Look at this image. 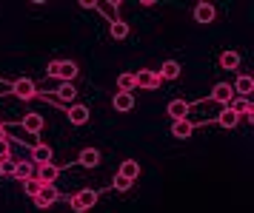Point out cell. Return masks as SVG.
I'll return each instance as SVG.
<instances>
[{"mask_svg":"<svg viewBox=\"0 0 254 213\" xmlns=\"http://www.w3.org/2000/svg\"><path fill=\"white\" fill-rule=\"evenodd\" d=\"M80 74V68H77V63H71V60H63V63H58V74L55 77L63 80V83H71V80Z\"/></svg>","mask_w":254,"mask_h":213,"instance_id":"obj_7","label":"cell"},{"mask_svg":"<svg viewBox=\"0 0 254 213\" xmlns=\"http://www.w3.org/2000/svg\"><path fill=\"white\" fill-rule=\"evenodd\" d=\"M9 157H12V145H9V139L0 134V162H9Z\"/></svg>","mask_w":254,"mask_h":213,"instance_id":"obj_25","label":"cell"},{"mask_svg":"<svg viewBox=\"0 0 254 213\" xmlns=\"http://www.w3.org/2000/svg\"><path fill=\"white\" fill-rule=\"evenodd\" d=\"M77 162H80L83 168H97V165H100V151H97V148H83Z\"/></svg>","mask_w":254,"mask_h":213,"instance_id":"obj_10","label":"cell"},{"mask_svg":"<svg viewBox=\"0 0 254 213\" xmlns=\"http://www.w3.org/2000/svg\"><path fill=\"white\" fill-rule=\"evenodd\" d=\"M58 63H60V60H52V63H49V68H46L49 77H55V74H58Z\"/></svg>","mask_w":254,"mask_h":213,"instance_id":"obj_28","label":"cell"},{"mask_svg":"<svg viewBox=\"0 0 254 213\" xmlns=\"http://www.w3.org/2000/svg\"><path fill=\"white\" fill-rule=\"evenodd\" d=\"M231 94H234V91H231L229 83H217V85H214V91H211V100H217V102H223V105H229V102H231Z\"/></svg>","mask_w":254,"mask_h":213,"instance_id":"obj_17","label":"cell"},{"mask_svg":"<svg viewBox=\"0 0 254 213\" xmlns=\"http://www.w3.org/2000/svg\"><path fill=\"white\" fill-rule=\"evenodd\" d=\"M58 100H63V102H71L74 105V100H77V88L71 85V83H63L58 88Z\"/></svg>","mask_w":254,"mask_h":213,"instance_id":"obj_22","label":"cell"},{"mask_svg":"<svg viewBox=\"0 0 254 213\" xmlns=\"http://www.w3.org/2000/svg\"><path fill=\"white\" fill-rule=\"evenodd\" d=\"M214 14H217V11H214L211 3H197L194 6V20L200 23V26H208V23L214 20Z\"/></svg>","mask_w":254,"mask_h":213,"instance_id":"obj_8","label":"cell"},{"mask_svg":"<svg viewBox=\"0 0 254 213\" xmlns=\"http://www.w3.org/2000/svg\"><path fill=\"white\" fill-rule=\"evenodd\" d=\"M40 188H43V185H40L37 179H29V182H23V191H26V196H32V199H35L37 193H40Z\"/></svg>","mask_w":254,"mask_h":213,"instance_id":"obj_26","label":"cell"},{"mask_svg":"<svg viewBox=\"0 0 254 213\" xmlns=\"http://www.w3.org/2000/svg\"><path fill=\"white\" fill-rule=\"evenodd\" d=\"M94 205H97V191H92V188H83V191H77L71 196V211L74 213L92 211Z\"/></svg>","mask_w":254,"mask_h":213,"instance_id":"obj_1","label":"cell"},{"mask_svg":"<svg viewBox=\"0 0 254 213\" xmlns=\"http://www.w3.org/2000/svg\"><path fill=\"white\" fill-rule=\"evenodd\" d=\"M117 91H120V94H131V91H134V74H131V71H126V74L117 77Z\"/></svg>","mask_w":254,"mask_h":213,"instance_id":"obj_21","label":"cell"},{"mask_svg":"<svg viewBox=\"0 0 254 213\" xmlns=\"http://www.w3.org/2000/svg\"><path fill=\"white\" fill-rule=\"evenodd\" d=\"M58 176H60V168L55 165V162H46V165L35 168V179L40 182V185H55Z\"/></svg>","mask_w":254,"mask_h":213,"instance_id":"obj_4","label":"cell"},{"mask_svg":"<svg viewBox=\"0 0 254 213\" xmlns=\"http://www.w3.org/2000/svg\"><path fill=\"white\" fill-rule=\"evenodd\" d=\"M0 128H3V125H0Z\"/></svg>","mask_w":254,"mask_h":213,"instance_id":"obj_30","label":"cell"},{"mask_svg":"<svg viewBox=\"0 0 254 213\" xmlns=\"http://www.w3.org/2000/svg\"><path fill=\"white\" fill-rule=\"evenodd\" d=\"M191 134H194V125L189 123V120H177V123H172V136L174 139H189Z\"/></svg>","mask_w":254,"mask_h":213,"instance_id":"obj_11","label":"cell"},{"mask_svg":"<svg viewBox=\"0 0 254 213\" xmlns=\"http://www.w3.org/2000/svg\"><path fill=\"white\" fill-rule=\"evenodd\" d=\"M66 117H69L71 125H86L89 123V108L74 102V105H69V114H66Z\"/></svg>","mask_w":254,"mask_h":213,"instance_id":"obj_9","label":"cell"},{"mask_svg":"<svg viewBox=\"0 0 254 213\" xmlns=\"http://www.w3.org/2000/svg\"><path fill=\"white\" fill-rule=\"evenodd\" d=\"M12 173H14V179L29 182V179H35V165H32V162H17L12 168Z\"/></svg>","mask_w":254,"mask_h":213,"instance_id":"obj_16","label":"cell"},{"mask_svg":"<svg viewBox=\"0 0 254 213\" xmlns=\"http://www.w3.org/2000/svg\"><path fill=\"white\" fill-rule=\"evenodd\" d=\"M52 157H55V154H52V148H49L46 142H40V145L32 148V165H35V168H40V165L52 162Z\"/></svg>","mask_w":254,"mask_h":213,"instance_id":"obj_6","label":"cell"},{"mask_svg":"<svg viewBox=\"0 0 254 213\" xmlns=\"http://www.w3.org/2000/svg\"><path fill=\"white\" fill-rule=\"evenodd\" d=\"M157 77H160V80H177V77H180V63L166 60V63H163V68L157 71Z\"/></svg>","mask_w":254,"mask_h":213,"instance_id":"obj_18","label":"cell"},{"mask_svg":"<svg viewBox=\"0 0 254 213\" xmlns=\"http://www.w3.org/2000/svg\"><path fill=\"white\" fill-rule=\"evenodd\" d=\"M60 199V191L55 188V185H43L40 188V193L35 196V208H40V211H46L49 205H55Z\"/></svg>","mask_w":254,"mask_h":213,"instance_id":"obj_3","label":"cell"},{"mask_svg":"<svg viewBox=\"0 0 254 213\" xmlns=\"http://www.w3.org/2000/svg\"><path fill=\"white\" fill-rule=\"evenodd\" d=\"M169 117H172L174 123H177V120H186V117H189V102L186 100H172L169 102Z\"/></svg>","mask_w":254,"mask_h":213,"instance_id":"obj_15","label":"cell"},{"mask_svg":"<svg viewBox=\"0 0 254 213\" xmlns=\"http://www.w3.org/2000/svg\"><path fill=\"white\" fill-rule=\"evenodd\" d=\"M109 34H112V37H115V40H123V37H126L128 34V26L123 20H115L112 23V26H109Z\"/></svg>","mask_w":254,"mask_h":213,"instance_id":"obj_24","label":"cell"},{"mask_svg":"<svg viewBox=\"0 0 254 213\" xmlns=\"http://www.w3.org/2000/svg\"><path fill=\"white\" fill-rule=\"evenodd\" d=\"M220 66L226 68V71H234V68L240 66V54H237V51H223V54H220Z\"/></svg>","mask_w":254,"mask_h":213,"instance_id":"obj_20","label":"cell"},{"mask_svg":"<svg viewBox=\"0 0 254 213\" xmlns=\"http://www.w3.org/2000/svg\"><path fill=\"white\" fill-rule=\"evenodd\" d=\"M23 128L29 131V134H40V131H43V117H40V114H26Z\"/></svg>","mask_w":254,"mask_h":213,"instance_id":"obj_19","label":"cell"},{"mask_svg":"<svg viewBox=\"0 0 254 213\" xmlns=\"http://www.w3.org/2000/svg\"><path fill=\"white\" fill-rule=\"evenodd\" d=\"M117 176H123V179L134 182L140 176V162H134V159H126L123 165H120V170H117Z\"/></svg>","mask_w":254,"mask_h":213,"instance_id":"obj_13","label":"cell"},{"mask_svg":"<svg viewBox=\"0 0 254 213\" xmlns=\"http://www.w3.org/2000/svg\"><path fill=\"white\" fill-rule=\"evenodd\" d=\"M128 188H131V182H128V179H123V176H115V191L123 193V191H128Z\"/></svg>","mask_w":254,"mask_h":213,"instance_id":"obj_27","label":"cell"},{"mask_svg":"<svg viewBox=\"0 0 254 213\" xmlns=\"http://www.w3.org/2000/svg\"><path fill=\"white\" fill-rule=\"evenodd\" d=\"M12 94L17 97V100H35V97H37L35 80H29V77L14 80V83H12Z\"/></svg>","mask_w":254,"mask_h":213,"instance_id":"obj_2","label":"cell"},{"mask_svg":"<svg viewBox=\"0 0 254 213\" xmlns=\"http://www.w3.org/2000/svg\"><path fill=\"white\" fill-rule=\"evenodd\" d=\"M112 108H115V111H131V108H134V97H131V94H120V91H117L115 97H112Z\"/></svg>","mask_w":254,"mask_h":213,"instance_id":"obj_12","label":"cell"},{"mask_svg":"<svg viewBox=\"0 0 254 213\" xmlns=\"http://www.w3.org/2000/svg\"><path fill=\"white\" fill-rule=\"evenodd\" d=\"M160 85V77H157V71H149V68H143L134 74V88H157Z\"/></svg>","mask_w":254,"mask_h":213,"instance_id":"obj_5","label":"cell"},{"mask_svg":"<svg viewBox=\"0 0 254 213\" xmlns=\"http://www.w3.org/2000/svg\"><path fill=\"white\" fill-rule=\"evenodd\" d=\"M0 176H3V162H0Z\"/></svg>","mask_w":254,"mask_h":213,"instance_id":"obj_29","label":"cell"},{"mask_svg":"<svg viewBox=\"0 0 254 213\" xmlns=\"http://www.w3.org/2000/svg\"><path fill=\"white\" fill-rule=\"evenodd\" d=\"M217 123L223 125V128H234V125L240 123V117L231 111V108H223V111H220V117H217Z\"/></svg>","mask_w":254,"mask_h":213,"instance_id":"obj_23","label":"cell"},{"mask_svg":"<svg viewBox=\"0 0 254 213\" xmlns=\"http://www.w3.org/2000/svg\"><path fill=\"white\" fill-rule=\"evenodd\" d=\"M234 94H240L243 100H249V94L254 91V80L249 77V74H243V77H237V83H234Z\"/></svg>","mask_w":254,"mask_h":213,"instance_id":"obj_14","label":"cell"}]
</instances>
